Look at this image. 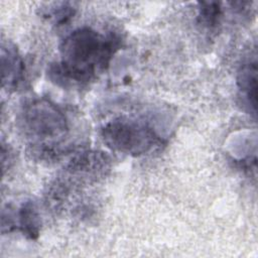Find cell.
Segmentation results:
<instances>
[{
	"instance_id": "7",
	"label": "cell",
	"mask_w": 258,
	"mask_h": 258,
	"mask_svg": "<svg viewBox=\"0 0 258 258\" xmlns=\"http://www.w3.org/2000/svg\"><path fill=\"white\" fill-rule=\"evenodd\" d=\"M198 22L207 29H213L220 23L222 7L219 2H200L198 8Z\"/></svg>"
},
{
	"instance_id": "5",
	"label": "cell",
	"mask_w": 258,
	"mask_h": 258,
	"mask_svg": "<svg viewBox=\"0 0 258 258\" xmlns=\"http://www.w3.org/2000/svg\"><path fill=\"white\" fill-rule=\"evenodd\" d=\"M1 73L2 86L8 90L16 89L23 80L24 63L14 45L2 44Z\"/></svg>"
},
{
	"instance_id": "8",
	"label": "cell",
	"mask_w": 258,
	"mask_h": 258,
	"mask_svg": "<svg viewBox=\"0 0 258 258\" xmlns=\"http://www.w3.org/2000/svg\"><path fill=\"white\" fill-rule=\"evenodd\" d=\"M75 14V8L70 5V3L61 2L56 7L48 8V12L44 15L53 20V22L57 25L64 24L69 21Z\"/></svg>"
},
{
	"instance_id": "2",
	"label": "cell",
	"mask_w": 258,
	"mask_h": 258,
	"mask_svg": "<svg viewBox=\"0 0 258 258\" xmlns=\"http://www.w3.org/2000/svg\"><path fill=\"white\" fill-rule=\"evenodd\" d=\"M104 143L114 151L140 156L162 144L161 137L145 122L127 117L109 121L101 131Z\"/></svg>"
},
{
	"instance_id": "1",
	"label": "cell",
	"mask_w": 258,
	"mask_h": 258,
	"mask_svg": "<svg viewBox=\"0 0 258 258\" xmlns=\"http://www.w3.org/2000/svg\"><path fill=\"white\" fill-rule=\"evenodd\" d=\"M119 47L120 38L115 34L104 35L91 27L78 28L61 41L60 61L49 68L48 75L63 86L88 83L108 68Z\"/></svg>"
},
{
	"instance_id": "6",
	"label": "cell",
	"mask_w": 258,
	"mask_h": 258,
	"mask_svg": "<svg viewBox=\"0 0 258 258\" xmlns=\"http://www.w3.org/2000/svg\"><path fill=\"white\" fill-rule=\"evenodd\" d=\"M237 86L242 102L248 106L249 111L255 116L257 109L256 60H248L240 67L237 76Z\"/></svg>"
},
{
	"instance_id": "4",
	"label": "cell",
	"mask_w": 258,
	"mask_h": 258,
	"mask_svg": "<svg viewBox=\"0 0 258 258\" xmlns=\"http://www.w3.org/2000/svg\"><path fill=\"white\" fill-rule=\"evenodd\" d=\"M8 215L15 218V220H12L5 226H2L3 229L7 227V231H10L13 228H17L23 233V235L30 239H36L38 237L40 229V216L33 202H23L17 209L16 213H8Z\"/></svg>"
},
{
	"instance_id": "3",
	"label": "cell",
	"mask_w": 258,
	"mask_h": 258,
	"mask_svg": "<svg viewBox=\"0 0 258 258\" xmlns=\"http://www.w3.org/2000/svg\"><path fill=\"white\" fill-rule=\"evenodd\" d=\"M24 134L40 145H53L67 136L69 125L66 115L47 99H33L25 103L20 112Z\"/></svg>"
}]
</instances>
